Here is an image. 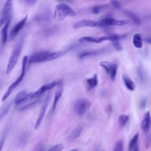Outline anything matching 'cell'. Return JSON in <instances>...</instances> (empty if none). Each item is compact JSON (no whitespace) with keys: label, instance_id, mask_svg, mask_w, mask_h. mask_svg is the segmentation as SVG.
<instances>
[{"label":"cell","instance_id":"cell-12","mask_svg":"<svg viewBox=\"0 0 151 151\" xmlns=\"http://www.w3.org/2000/svg\"><path fill=\"white\" fill-rule=\"evenodd\" d=\"M109 40L108 36H103L101 37H93L91 36H84L81 37L78 41L81 42H85L100 43L104 41Z\"/></svg>","mask_w":151,"mask_h":151},{"label":"cell","instance_id":"cell-37","mask_svg":"<svg viewBox=\"0 0 151 151\" xmlns=\"http://www.w3.org/2000/svg\"><path fill=\"white\" fill-rule=\"evenodd\" d=\"M151 141V136H149L147 138L146 143V147L147 148H148L150 145V143Z\"/></svg>","mask_w":151,"mask_h":151},{"label":"cell","instance_id":"cell-1","mask_svg":"<svg viewBox=\"0 0 151 151\" xmlns=\"http://www.w3.org/2000/svg\"><path fill=\"white\" fill-rule=\"evenodd\" d=\"M67 50L51 52L48 51L38 52L32 54L29 57V64L41 63L56 59L65 54Z\"/></svg>","mask_w":151,"mask_h":151},{"label":"cell","instance_id":"cell-38","mask_svg":"<svg viewBox=\"0 0 151 151\" xmlns=\"http://www.w3.org/2000/svg\"><path fill=\"white\" fill-rule=\"evenodd\" d=\"M28 4H33L36 2V0H27L26 1Z\"/></svg>","mask_w":151,"mask_h":151},{"label":"cell","instance_id":"cell-40","mask_svg":"<svg viewBox=\"0 0 151 151\" xmlns=\"http://www.w3.org/2000/svg\"><path fill=\"white\" fill-rule=\"evenodd\" d=\"M145 41L147 43L151 45V38H146Z\"/></svg>","mask_w":151,"mask_h":151},{"label":"cell","instance_id":"cell-23","mask_svg":"<svg viewBox=\"0 0 151 151\" xmlns=\"http://www.w3.org/2000/svg\"><path fill=\"white\" fill-rule=\"evenodd\" d=\"M139 137V134L137 133L130 140L129 145V151H132L134 147L137 143V141Z\"/></svg>","mask_w":151,"mask_h":151},{"label":"cell","instance_id":"cell-4","mask_svg":"<svg viewBox=\"0 0 151 151\" xmlns=\"http://www.w3.org/2000/svg\"><path fill=\"white\" fill-rule=\"evenodd\" d=\"M52 11L50 7L47 4L41 5L33 17L36 23L45 24L48 23L51 20Z\"/></svg>","mask_w":151,"mask_h":151},{"label":"cell","instance_id":"cell-3","mask_svg":"<svg viewBox=\"0 0 151 151\" xmlns=\"http://www.w3.org/2000/svg\"><path fill=\"white\" fill-rule=\"evenodd\" d=\"M75 15V12L69 6L65 3H60L55 6L53 18L56 21H60L66 17H73Z\"/></svg>","mask_w":151,"mask_h":151},{"label":"cell","instance_id":"cell-7","mask_svg":"<svg viewBox=\"0 0 151 151\" xmlns=\"http://www.w3.org/2000/svg\"><path fill=\"white\" fill-rule=\"evenodd\" d=\"M12 10V1L7 0L3 6L1 15L0 24L1 26L8 20H11Z\"/></svg>","mask_w":151,"mask_h":151},{"label":"cell","instance_id":"cell-21","mask_svg":"<svg viewBox=\"0 0 151 151\" xmlns=\"http://www.w3.org/2000/svg\"><path fill=\"white\" fill-rule=\"evenodd\" d=\"M86 82L88 84V88H92L96 86L98 83L97 76L95 74L93 77L88 78L86 80Z\"/></svg>","mask_w":151,"mask_h":151},{"label":"cell","instance_id":"cell-8","mask_svg":"<svg viewBox=\"0 0 151 151\" xmlns=\"http://www.w3.org/2000/svg\"><path fill=\"white\" fill-rule=\"evenodd\" d=\"M51 92L49 91L47 95L44 104L42 106L38 117L36 121L35 127V128L36 129L39 128L42 122L51 99Z\"/></svg>","mask_w":151,"mask_h":151},{"label":"cell","instance_id":"cell-27","mask_svg":"<svg viewBox=\"0 0 151 151\" xmlns=\"http://www.w3.org/2000/svg\"><path fill=\"white\" fill-rule=\"evenodd\" d=\"M97 54L98 52L96 51H83L80 52L78 54V56L80 58H81L87 56L96 55Z\"/></svg>","mask_w":151,"mask_h":151},{"label":"cell","instance_id":"cell-17","mask_svg":"<svg viewBox=\"0 0 151 151\" xmlns=\"http://www.w3.org/2000/svg\"><path fill=\"white\" fill-rule=\"evenodd\" d=\"M63 88L61 86H60L56 90L54 97V101L52 107V111H54L55 109L56 104L60 98L63 92Z\"/></svg>","mask_w":151,"mask_h":151},{"label":"cell","instance_id":"cell-25","mask_svg":"<svg viewBox=\"0 0 151 151\" xmlns=\"http://www.w3.org/2000/svg\"><path fill=\"white\" fill-rule=\"evenodd\" d=\"M13 99L11 100L6 106L5 108L1 112L0 114V119L4 117L7 114L13 103Z\"/></svg>","mask_w":151,"mask_h":151},{"label":"cell","instance_id":"cell-42","mask_svg":"<svg viewBox=\"0 0 151 151\" xmlns=\"http://www.w3.org/2000/svg\"><path fill=\"white\" fill-rule=\"evenodd\" d=\"M71 151H77L76 150H72Z\"/></svg>","mask_w":151,"mask_h":151},{"label":"cell","instance_id":"cell-6","mask_svg":"<svg viewBox=\"0 0 151 151\" xmlns=\"http://www.w3.org/2000/svg\"><path fill=\"white\" fill-rule=\"evenodd\" d=\"M91 105V102L88 99L86 98L80 99L75 103L74 110L77 114L82 115L89 109Z\"/></svg>","mask_w":151,"mask_h":151},{"label":"cell","instance_id":"cell-33","mask_svg":"<svg viewBox=\"0 0 151 151\" xmlns=\"http://www.w3.org/2000/svg\"><path fill=\"white\" fill-rule=\"evenodd\" d=\"M112 42L114 47L117 50L119 51L122 50V46L119 42V41H115Z\"/></svg>","mask_w":151,"mask_h":151},{"label":"cell","instance_id":"cell-5","mask_svg":"<svg viewBox=\"0 0 151 151\" xmlns=\"http://www.w3.org/2000/svg\"><path fill=\"white\" fill-rule=\"evenodd\" d=\"M129 22L128 20H118L111 17H107L96 22V27H104L110 26H122L127 24Z\"/></svg>","mask_w":151,"mask_h":151},{"label":"cell","instance_id":"cell-14","mask_svg":"<svg viewBox=\"0 0 151 151\" xmlns=\"http://www.w3.org/2000/svg\"><path fill=\"white\" fill-rule=\"evenodd\" d=\"M31 100L29 94L25 91H20L16 96L14 99V103L16 105L26 102Z\"/></svg>","mask_w":151,"mask_h":151},{"label":"cell","instance_id":"cell-30","mask_svg":"<svg viewBox=\"0 0 151 151\" xmlns=\"http://www.w3.org/2000/svg\"><path fill=\"white\" fill-rule=\"evenodd\" d=\"M64 148L63 145L58 144L54 145L51 147L47 151H61Z\"/></svg>","mask_w":151,"mask_h":151},{"label":"cell","instance_id":"cell-34","mask_svg":"<svg viewBox=\"0 0 151 151\" xmlns=\"http://www.w3.org/2000/svg\"><path fill=\"white\" fill-rule=\"evenodd\" d=\"M147 103V99L145 97H144L142 99L140 103V107L141 109H143L145 108Z\"/></svg>","mask_w":151,"mask_h":151},{"label":"cell","instance_id":"cell-2","mask_svg":"<svg viewBox=\"0 0 151 151\" xmlns=\"http://www.w3.org/2000/svg\"><path fill=\"white\" fill-rule=\"evenodd\" d=\"M25 35L24 34L22 35L12 51L6 70V74H9L11 72L17 62L22 49Z\"/></svg>","mask_w":151,"mask_h":151},{"label":"cell","instance_id":"cell-11","mask_svg":"<svg viewBox=\"0 0 151 151\" xmlns=\"http://www.w3.org/2000/svg\"><path fill=\"white\" fill-rule=\"evenodd\" d=\"M151 126V117L149 111L145 112L140 124L141 129L145 133L149 131Z\"/></svg>","mask_w":151,"mask_h":151},{"label":"cell","instance_id":"cell-16","mask_svg":"<svg viewBox=\"0 0 151 151\" xmlns=\"http://www.w3.org/2000/svg\"><path fill=\"white\" fill-rule=\"evenodd\" d=\"M11 20L7 21L1 31V43L3 45L6 43L8 36V30Z\"/></svg>","mask_w":151,"mask_h":151},{"label":"cell","instance_id":"cell-15","mask_svg":"<svg viewBox=\"0 0 151 151\" xmlns=\"http://www.w3.org/2000/svg\"><path fill=\"white\" fill-rule=\"evenodd\" d=\"M96 22L90 19H83L76 22L73 25L75 28L88 27H96Z\"/></svg>","mask_w":151,"mask_h":151},{"label":"cell","instance_id":"cell-10","mask_svg":"<svg viewBox=\"0 0 151 151\" xmlns=\"http://www.w3.org/2000/svg\"><path fill=\"white\" fill-rule=\"evenodd\" d=\"M22 71V73L19 76L17 79L9 86L5 93L2 98V101H4L7 99L10 96L13 90L22 81L24 75L25 71Z\"/></svg>","mask_w":151,"mask_h":151},{"label":"cell","instance_id":"cell-28","mask_svg":"<svg viewBox=\"0 0 151 151\" xmlns=\"http://www.w3.org/2000/svg\"><path fill=\"white\" fill-rule=\"evenodd\" d=\"M118 68L117 65L115 63H113L112 69L110 73L111 80L114 81L115 80Z\"/></svg>","mask_w":151,"mask_h":151},{"label":"cell","instance_id":"cell-22","mask_svg":"<svg viewBox=\"0 0 151 151\" xmlns=\"http://www.w3.org/2000/svg\"><path fill=\"white\" fill-rule=\"evenodd\" d=\"M113 63L108 61H102L100 62V65L103 67L108 73H110L112 68Z\"/></svg>","mask_w":151,"mask_h":151},{"label":"cell","instance_id":"cell-24","mask_svg":"<svg viewBox=\"0 0 151 151\" xmlns=\"http://www.w3.org/2000/svg\"><path fill=\"white\" fill-rule=\"evenodd\" d=\"M129 118V116L125 114L120 115L118 118V122L121 127L124 126L127 123Z\"/></svg>","mask_w":151,"mask_h":151},{"label":"cell","instance_id":"cell-32","mask_svg":"<svg viewBox=\"0 0 151 151\" xmlns=\"http://www.w3.org/2000/svg\"><path fill=\"white\" fill-rule=\"evenodd\" d=\"M123 144L121 140H119L115 145L113 151H123Z\"/></svg>","mask_w":151,"mask_h":151},{"label":"cell","instance_id":"cell-36","mask_svg":"<svg viewBox=\"0 0 151 151\" xmlns=\"http://www.w3.org/2000/svg\"><path fill=\"white\" fill-rule=\"evenodd\" d=\"M92 10L93 12L95 14H98L100 12L99 8L98 6H95L93 7Z\"/></svg>","mask_w":151,"mask_h":151},{"label":"cell","instance_id":"cell-31","mask_svg":"<svg viewBox=\"0 0 151 151\" xmlns=\"http://www.w3.org/2000/svg\"><path fill=\"white\" fill-rule=\"evenodd\" d=\"M39 100L40 99H38L33 101L31 102L26 104L20 109V111H22L26 110V109H27L30 107H31L37 103L39 101Z\"/></svg>","mask_w":151,"mask_h":151},{"label":"cell","instance_id":"cell-29","mask_svg":"<svg viewBox=\"0 0 151 151\" xmlns=\"http://www.w3.org/2000/svg\"><path fill=\"white\" fill-rule=\"evenodd\" d=\"M28 137V134L26 132H24L19 136L18 139V142L20 145L24 144L27 141Z\"/></svg>","mask_w":151,"mask_h":151},{"label":"cell","instance_id":"cell-13","mask_svg":"<svg viewBox=\"0 0 151 151\" xmlns=\"http://www.w3.org/2000/svg\"><path fill=\"white\" fill-rule=\"evenodd\" d=\"M62 80H59L52 82L44 84L37 91V92L39 96H40L46 91L52 89L56 85H60L62 83Z\"/></svg>","mask_w":151,"mask_h":151},{"label":"cell","instance_id":"cell-19","mask_svg":"<svg viewBox=\"0 0 151 151\" xmlns=\"http://www.w3.org/2000/svg\"><path fill=\"white\" fill-rule=\"evenodd\" d=\"M133 42L134 45L137 48H141L142 46V37L139 33L135 34L133 38Z\"/></svg>","mask_w":151,"mask_h":151},{"label":"cell","instance_id":"cell-20","mask_svg":"<svg viewBox=\"0 0 151 151\" xmlns=\"http://www.w3.org/2000/svg\"><path fill=\"white\" fill-rule=\"evenodd\" d=\"M126 15L130 18L135 24L139 25L141 24V21L139 17L134 13L129 11L125 12Z\"/></svg>","mask_w":151,"mask_h":151},{"label":"cell","instance_id":"cell-35","mask_svg":"<svg viewBox=\"0 0 151 151\" xmlns=\"http://www.w3.org/2000/svg\"><path fill=\"white\" fill-rule=\"evenodd\" d=\"M111 3L113 6L116 9H119L121 8V5L119 2L116 0H112Z\"/></svg>","mask_w":151,"mask_h":151},{"label":"cell","instance_id":"cell-18","mask_svg":"<svg viewBox=\"0 0 151 151\" xmlns=\"http://www.w3.org/2000/svg\"><path fill=\"white\" fill-rule=\"evenodd\" d=\"M123 77L125 84L127 88L131 91L134 90L135 89V85L132 80L129 78L125 75H123Z\"/></svg>","mask_w":151,"mask_h":151},{"label":"cell","instance_id":"cell-41","mask_svg":"<svg viewBox=\"0 0 151 151\" xmlns=\"http://www.w3.org/2000/svg\"><path fill=\"white\" fill-rule=\"evenodd\" d=\"M44 150V146L42 145L40 146L39 148L38 149L37 151H43Z\"/></svg>","mask_w":151,"mask_h":151},{"label":"cell","instance_id":"cell-9","mask_svg":"<svg viewBox=\"0 0 151 151\" xmlns=\"http://www.w3.org/2000/svg\"><path fill=\"white\" fill-rule=\"evenodd\" d=\"M28 15H26L13 27L10 34V39L13 40L24 26L26 22Z\"/></svg>","mask_w":151,"mask_h":151},{"label":"cell","instance_id":"cell-39","mask_svg":"<svg viewBox=\"0 0 151 151\" xmlns=\"http://www.w3.org/2000/svg\"><path fill=\"white\" fill-rule=\"evenodd\" d=\"M133 151H139L138 143H137L133 149Z\"/></svg>","mask_w":151,"mask_h":151},{"label":"cell","instance_id":"cell-26","mask_svg":"<svg viewBox=\"0 0 151 151\" xmlns=\"http://www.w3.org/2000/svg\"><path fill=\"white\" fill-rule=\"evenodd\" d=\"M82 129L81 128H78L75 129L71 133L70 138L71 139H74L78 137L82 132Z\"/></svg>","mask_w":151,"mask_h":151}]
</instances>
